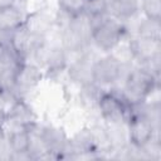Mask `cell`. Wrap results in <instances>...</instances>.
Listing matches in <instances>:
<instances>
[{
  "mask_svg": "<svg viewBox=\"0 0 161 161\" xmlns=\"http://www.w3.org/2000/svg\"><path fill=\"white\" fill-rule=\"evenodd\" d=\"M130 48L132 53V59H137L141 64L148 62L150 59L160 55L161 43L156 39L135 36L130 40Z\"/></svg>",
  "mask_w": 161,
  "mask_h": 161,
  "instance_id": "8992f818",
  "label": "cell"
},
{
  "mask_svg": "<svg viewBox=\"0 0 161 161\" xmlns=\"http://www.w3.org/2000/svg\"><path fill=\"white\" fill-rule=\"evenodd\" d=\"M45 64L48 70L52 73L62 72L67 65V54L64 49L60 47L49 48L45 54Z\"/></svg>",
  "mask_w": 161,
  "mask_h": 161,
  "instance_id": "4fadbf2b",
  "label": "cell"
},
{
  "mask_svg": "<svg viewBox=\"0 0 161 161\" xmlns=\"http://www.w3.org/2000/svg\"><path fill=\"white\" fill-rule=\"evenodd\" d=\"M131 104L132 103H130L123 94L119 97L113 92L102 93L97 101V106L102 117L109 123H119V121L127 114L130 116Z\"/></svg>",
  "mask_w": 161,
  "mask_h": 161,
  "instance_id": "3957f363",
  "label": "cell"
},
{
  "mask_svg": "<svg viewBox=\"0 0 161 161\" xmlns=\"http://www.w3.org/2000/svg\"><path fill=\"white\" fill-rule=\"evenodd\" d=\"M141 9L145 18L161 20V0H142Z\"/></svg>",
  "mask_w": 161,
  "mask_h": 161,
  "instance_id": "e0dca14e",
  "label": "cell"
},
{
  "mask_svg": "<svg viewBox=\"0 0 161 161\" xmlns=\"http://www.w3.org/2000/svg\"><path fill=\"white\" fill-rule=\"evenodd\" d=\"M8 121H9V114H8V112L0 106V132L3 131V128H4V126L6 125Z\"/></svg>",
  "mask_w": 161,
  "mask_h": 161,
  "instance_id": "ac0fdd59",
  "label": "cell"
},
{
  "mask_svg": "<svg viewBox=\"0 0 161 161\" xmlns=\"http://www.w3.org/2000/svg\"><path fill=\"white\" fill-rule=\"evenodd\" d=\"M156 88L157 77L140 65L127 73L123 96L130 103H138L146 101Z\"/></svg>",
  "mask_w": 161,
  "mask_h": 161,
  "instance_id": "6da1fadb",
  "label": "cell"
},
{
  "mask_svg": "<svg viewBox=\"0 0 161 161\" xmlns=\"http://www.w3.org/2000/svg\"><path fill=\"white\" fill-rule=\"evenodd\" d=\"M93 63H89L87 58H79L74 62L70 67L69 75L73 82L80 84L82 87L94 83L93 82V72H92Z\"/></svg>",
  "mask_w": 161,
  "mask_h": 161,
  "instance_id": "8fae6325",
  "label": "cell"
},
{
  "mask_svg": "<svg viewBox=\"0 0 161 161\" xmlns=\"http://www.w3.org/2000/svg\"><path fill=\"white\" fill-rule=\"evenodd\" d=\"M26 23L21 9L14 4L5 6L0 10V31L11 33Z\"/></svg>",
  "mask_w": 161,
  "mask_h": 161,
  "instance_id": "ba28073f",
  "label": "cell"
},
{
  "mask_svg": "<svg viewBox=\"0 0 161 161\" xmlns=\"http://www.w3.org/2000/svg\"><path fill=\"white\" fill-rule=\"evenodd\" d=\"M126 34V26L117 20L107 18L92 31L91 40L102 50L111 52L117 47Z\"/></svg>",
  "mask_w": 161,
  "mask_h": 161,
  "instance_id": "7a4b0ae2",
  "label": "cell"
},
{
  "mask_svg": "<svg viewBox=\"0 0 161 161\" xmlns=\"http://www.w3.org/2000/svg\"><path fill=\"white\" fill-rule=\"evenodd\" d=\"M11 4H14V0H0V10L5 6L11 5Z\"/></svg>",
  "mask_w": 161,
  "mask_h": 161,
  "instance_id": "d6986e66",
  "label": "cell"
},
{
  "mask_svg": "<svg viewBox=\"0 0 161 161\" xmlns=\"http://www.w3.org/2000/svg\"><path fill=\"white\" fill-rule=\"evenodd\" d=\"M125 64L118 62L113 55H106L93 63V82L96 84H111L121 78Z\"/></svg>",
  "mask_w": 161,
  "mask_h": 161,
  "instance_id": "5b68a950",
  "label": "cell"
},
{
  "mask_svg": "<svg viewBox=\"0 0 161 161\" xmlns=\"http://www.w3.org/2000/svg\"><path fill=\"white\" fill-rule=\"evenodd\" d=\"M39 138L42 140V142L44 143L45 148L48 152H59V151H64L67 141L64 135L57 130V128H50L47 127L42 131V133L39 135Z\"/></svg>",
  "mask_w": 161,
  "mask_h": 161,
  "instance_id": "7c38bea8",
  "label": "cell"
},
{
  "mask_svg": "<svg viewBox=\"0 0 161 161\" xmlns=\"http://www.w3.org/2000/svg\"><path fill=\"white\" fill-rule=\"evenodd\" d=\"M156 125L140 112H131L128 117V140L135 148H140L155 136Z\"/></svg>",
  "mask_w": 161,
  "mask_h": 161,
  "instance_id": "277c9868",
  "label": "cell"
},
{
  "mask_svg": "<svg viewBox=\"0 0 161 161\" xmlns=\"http://www.w3.org/2000/svg\"><path fill=\"white\" fill-rule=\"evenodd\" d=\"M140 9V0H113L109 10L119 19H131Z\"/></svg>",
  "mask_w": 161,
  "mask_h": 161,
  "instance_id": "5bb4252c",
  "label": "cell"
},
{
  "mask_svg": "<svg viewBox=\"0 0 161 161\" xmlns=\"http://www.w3.org/2000/svg\"><path fill=\"white\" fill-rule=\"evenodd\" d=\"M40 78L42 73L35 65L20 63L15 74V88L30 89L39 83Z\"/></svg>",
  "mask_w": 161,
  "mask_h": 161,
  "instance_id": "30bf717a",
  "label": "cell"
},
{
  "mask_svg": "<svg viewBox=\"0 0 161 161\" xmlns=\"http://www.w3.org/2000/svg\"><path fill=\"white\" fill-rule=\"evenodd\" d=\"M59 9L69 18H74L84 14L87 0H58Z\"/></svg>",
  "mask_w": 161,
  "mask_h": 161,
  "instance_id": "2e32d148",
  "label": "cell"
},
{
  "mask_svg": "<svg viewBox=\"0 0 161 161\" xmlns=\"http://www.w3.org/2000/svg\"><path fill=\"white\" fill-rule=\"evenodd\" d=\"M137 36L150 38V39H161V20L143 18L137 26Z\"/></svg>",
  "mask_w": 161,
  "mask_h": 161,
  "instance_id": "9a60e30c",
  "label": "cell"
},
{
  "mask_svg": "<svg viewBox=\"0 0 161 161\" xmlns=\"http://www.w3.org/2000/svg\"><path fill=\"white\" fill-rule=\"evenodd\" d=\"M8 114L9 119L14 121L19 128H26L31 131L36 125V114L34 113L33 108L21 98H16L13 102Z\"/></svg>",
  "mask_w": 161,
  "mask_h": 161,
  "instance_id": "52a82bcc",
  "label": "cell"
},
{
  "mask_svg": "<svg viewBox=\"0 0 161 161\" xmlns=\"http://www.w3.org/2000/svg\"><path fill=\"white\" fill-rule=\"evenodd\" d=\"M31 131L26 128H16L13 131L6 140L8 147L10 150V156L11 155H19V153H31Z\"/></svg>",
  "mask_w": 161,
  "mask_h": 161,
  "instance_id": "9c48e42d",
  "label": "cell"
}]
</instances>
